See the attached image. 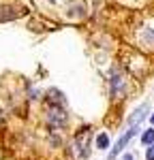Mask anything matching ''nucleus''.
<instances>
[{"label":"nucleus","instance_id":"4","mask_svg":"<svg viewBox=\"0 0 154 160\" xmlns=\"http://www.w3.org/2000/svg\"><path fill=\"white\" fill-rule=\"evenodd\" d=\"M141 141H143L146 145H152V143H154V130H148V132H143Z\"/></svg>","mask_w":154,"mask_h":160},{"label":"nucleus","instance_id":"5","mask_svg":"<svg viewBox=\"0 0 154 160\" xmlns=\"http://www.w3.org/2000/svg\"><path fill=\"white\" fill-rule=\"evenodd\" d=\"M96 145H99L101 149H105L107 145H109V137H107V135H99V139H96Z\"/></svg>","mask_w":154,"mask_h":160},{"label":"nucleus","instance_id":"7","mask_svg":"<svg viewBox=\"0 0 154 160\" xmlns=\"http://www.w3.org/2000/svg\"><path fill=\"white\" fill-rule=\"evenodd\" d=\"M152 124H154V115H152Z\"/></svg>","mask_w":154,"mask_h":160},{"label":"nucleus","instance_id":"2","mask_svg":"<svg viewBox=\"0 0 154 160\" xmlns=\"http://www.w3.org/2000/svg\"><path fill=\"white\" fill-rule=\"evenodd\" d=\"M135 132H137V128H128L126 132H124V135H122L120 139H118V143H116V148L111 149V154H109V160H114L116 156H118V154H120V152L124 149V145H126L128 141H131V139L135 137Z\"/></svg>","mask_w":154,"mask_h":160},{"label":"nucleus","instance_id":"3","mask_svg":"<svg viewBox=\"0 0 154 160\" xmlns=\"http://www.w3.org/2000/svg\"><path fill=\"white\" fill-rule=\"evenodd\" d=\"M146 111H148V107H146V105H141L139 109L135 111V115H131V120H128V122H131V124H137V122L141 120V118L146 115Z\"/></svg>","mask_w":154,"mask_h":160},{"label":"nucleus","instance_id":"6","mask_svg":"<svg viewBox=\"0 0 154 160\" xmlns=\"http://www.w3.org/2000/svg\"><path fill=\"white\" fill-rule=\"evenodd\" d=\"M146 158H148V160H154V145H152L150 149H148V154H146Z\"/></svg>","mask_w":154,"mask_h":160},{"label":"nucleus","instance_id":"1","mask_svg":"<svg viewBox=\"0 0 154 160\" xmlns=\"http://www.w3.org/2000/svg\"><path fill=\"white\" fill-rule=\"evenodd\" d=\"M47 120H49L51 126L62 128L64 124H66V113H64L62 109H58V107H49V111H47Z\"/></svg>","mask_w":154,"mask_h":160}]
</instances>
